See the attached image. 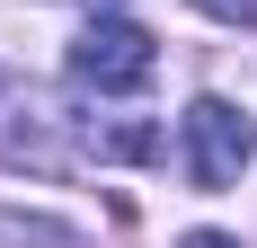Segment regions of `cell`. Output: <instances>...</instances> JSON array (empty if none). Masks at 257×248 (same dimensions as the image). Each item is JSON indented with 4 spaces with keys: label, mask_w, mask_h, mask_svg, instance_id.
Segmentation results:
<instances>
[{
    "label": "cell",
    "mask_w": 257,
    "mask_h": 248,
    "mask_svg": "<svg viewBox=\"0 0 257 248\" xmlns=\"http://www.w3.org/2000/svg\"><path fill=\"white\" fill-rule=\"evenodd\" d=\"M106 9H115V0H106Z\"/></svg>",
    "instance_id": "6"
},
{
    "label": "cell",
    "mask_w": 257,
    "mask_h": 248,
    "mask_svg": "<svg viewBox=\"0 0 257 248\" xmlns=\"http://www.w3.org/2000/svg\"><path fill=\"white\" fill-rule=\"evenodd\" d=\"M151 71H160V45L133 18H106V9L80 27V45H71V80L89 98H133V89H151Z\"/></svg>",
    "instance_id": "1"
},
{
    "label": "cell",
    "mask_w": 257,
    "mask_h": 248,
    "mask_svg": "<svg viewBox=\"0 0 257 248\" xmlns=\"http://www.w3.org/2000/svg\"><path fill=\"white\" fill-rule=\"evenodd\" d=\"M178 151H186V186H195V195H222V186H239V169L257 160V124L239 115L231 98H195Z\"/></svg>",
    "instance_id": "2"
},
{
    "label": "cell",
    "mask_w": 257,
    "mask_h": 248,
    "mask_svg": "<svg viewBox=\"0 0 257 248\" xmlns=\"http://www.w3.org/2000/svg\"><path fill=\"white\" fill-rule=\"evenodd\" d=\"M186 248H239V239H222V230H195V239H186Z\"/></svg>",
    "instance_id": "5"
},
{
    "label": "cell",
    "mask_w": 257,
    "mask_h": 248,
    "mask_svg": "<svg viewBox=\"0 0 257 248\" xmlns=\"http://www.w3.org/2000/svg\"><path fill=\"white\" fill-rule=\"evenodd\" d=\"M80 142L98 151V160H151V151H160V133H151V124H89Z\"/></svg>",
    "instance_id": "3"
},
{
    "label": "cell",
    "mask_w": 257,
    "mask_h": 248,
    "mask_svg": "<svg viewBox=\"0 0 257 248\" xmlns=\"http://www.w3.org/2000/svg\"><path fill=\"white\" fill-rule=\"evenodd\" d=\"M204 18H222V27H257V0H195Z\"/></svg>",
    "instance_id": "4"
}]
</instances>
